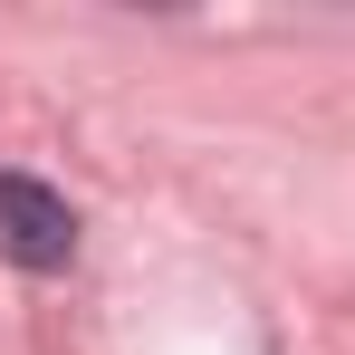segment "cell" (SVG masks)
Here are the masks:
<instances>
[{"label":"cell","mask_w":355,"mask_h":355,"mask_svg":"<svg viewBox=\"0 0 355 355\" xmlns=\"http://www.w3.org/2000/svg\"><path fill=\"white\" fill-rule=\"evenodd\" d=\"M0 240H10V259H29V269H67V250H77V211H67L49 182L0 173Z\"/></svg>","instance_id":"cell-1"}]
</instances>
